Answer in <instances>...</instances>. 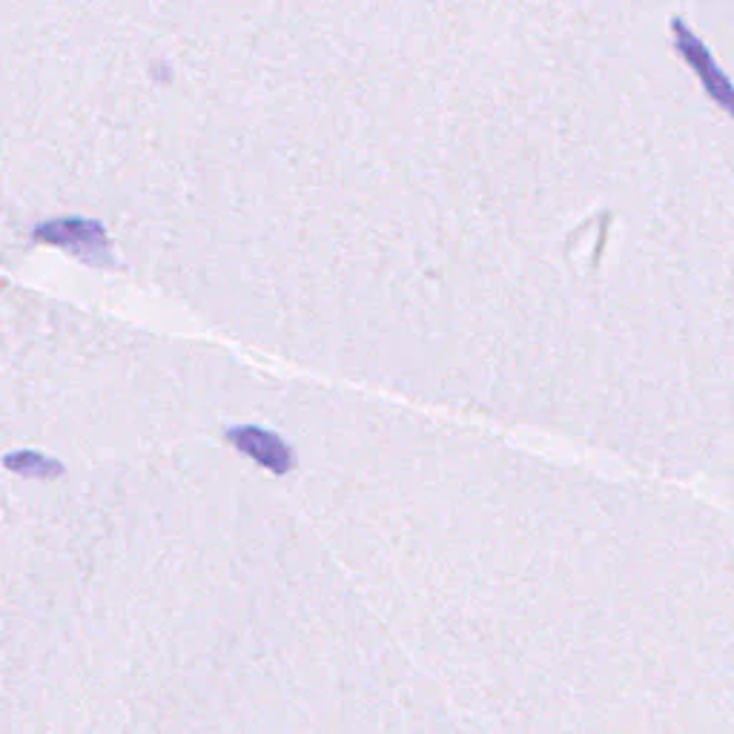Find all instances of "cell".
Wrapping results in <instances>:
<instances>
[{
    "instance_id": "6da1fadb",
    "label": "cell",
    "mask_w": 734,
    "mask_h": 734,
    "mask_svg": "<svg viewBox=\"0 0 734 734\" xmlns=\"http://www.w3.org/2000/svg\"><path fill=\"white\" fill-rule=\"evenodd\" d=\"M677 38H680V52L686 55V61H689L691 66H697V75L703 78V84L709 89V95H714L717 104H723L729 112H734V89L732 84L726 81V75L714 66L709 49L700 44L691 32H686L683 26H677Z\"/></svg>"
},
{
    "instance_id": "7a4b0ae2",
    "label": "cell",
    "mask_w": 734,
    "mask_h": 734,
    "mask_svg": "<svg viewBox=\"0 0 734 734\" xmlns=\"http://www.w3.org/2000/svg\"><path fill=\"white\" fill-rule=\"evenodd\" d=\"M247 436H233L238 445L247 451V454H253L259 462L264 465H273V468H279L281 459H290V451L281 445L276 436H270V433H261V431H253V428H247Z\"/></svg>"
}]
</instances>
